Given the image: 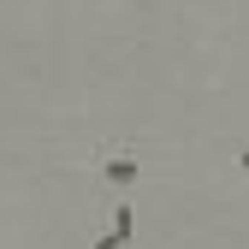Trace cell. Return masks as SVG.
Returning a JSON list of instances; mask_svg holds the SVG:
<instances>
[{
    "label": "cell",
    "mask_w": 249,
    "mask_h": 249,
    "mask_svg": "<svg viewBox=\"0 0 249 249\" xmlns=\"http://www.w3.org/2000/svg\"><path fill=\"white\" fill-rule=\"evenodd\" d=\"M89 172H95L113 196H131V184L142 178V148L137 142H107L95 160H89Z\"/></svg>",
    "instance_id": "obj_1"
},
{
    "label": "cell",
    "mask_w": 249,
    "mask_h": 249,
    "mask_svg": "<svg viewBox=\"0 0 249 249\" xmlns=\"http://www.w3.org/2000/svg\"><path fill=\"white\" fill-rule=\"evenodd\" d=\"M226 154H231V172L249 184V137H237V142H226Z\"/></svg>",
    "instance_id": "obj_2"
},
{
    "label": "cell",
    "mask_w": 249,
    "mask_h": 249,
    "mask_svg": "<svg viewBox=\"0 0 249 249\" xmlns=\"http://www.w3.org/2000/svg\"><path fill=\"white\" fill-rule=\"evenodd\" d=\"M89 249H119V237H113V231H101V237H89Z\"/></svg>",
    "instance_id": "obj_3"
}]
</instances>
